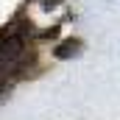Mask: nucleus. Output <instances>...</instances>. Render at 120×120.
<instances>
[{
	"label": "nucleus",
	"mask_w": 120,
	"mask_h": 120,
	"mask_svg": "<svg viewBox=\"0 0 120 120\" xmlns=\"http://www.w3.org/2000/svg\"><path fill=\"white\" fill-rule=\"evenodd\" d=\"M22 50H25V36H20V34H11V36L0 39V67L6 70V64L17 61L20 56H22Z\"/></svg>",
	"instance_id": "f257e3e1"
},
{
	"label": "nucleus",
	"mask_w": 120,
	"mask_h": 120,
	"mask_svg": "<svg viewBox=\"0 0 120 120\" xmlns=\"http://www.w3.org/2000/svg\"><path fill=\"white\" fill-rule=\"evenodd\" d=\"M84 50V42L81 39H64V42H59L56 48H53V56L56 59H73V56H78Z\"/></svg>",
	"instance_id": "f03ea898"
},
{
	"label": "nucleus",
	"mask_w": 120,
	"mask_h": 120,
	"mask_svg": "<svg viewBox=\"0 0 120 120\" xmlns=\"http://www.w3.org/2000/svg\"><path fill=\"white\" fill-rule=\"evenodd\" d=\"M42 6H45V8H48V11H50V8H56V6H59V0H45V3H42Z\"/></svg>",
	"instance_id": "7ed1b4c3"
},
{
	"label": "nucleus",
	"mask_w": 120,
	"mask_h": 120,
	"mask_svg": "<svg viewBox=\"0 0 120 120\" xmlns=\"http://www.w3.org/2000/svg\"><path fill=\"white\" fill-rule=\"evenodd\" d=\"M3 78H6V75H3V67H0V87H3Z\"/></svg>",
	"instance_id": "20e7f679"
}]
</instances>
